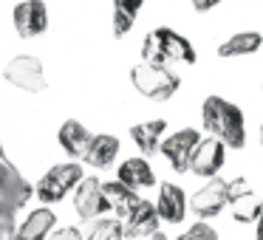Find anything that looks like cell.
Masks as SVG:
<instances>
[{
    "instance_id": "9",
    "label": "cell",
    "mask_w": 263,
    "mask_h": 240,
    "mask_svg": "<svg viewBox=\"0 0 263 240\" xmlns=\"http://www.w3.org/2000/svg\"><path fill=\"white\" fill-rule=\"evenodd\" d=\"M227 144L221 142V138L215 136H204L201 138V144L195 147L193 153V161H190V172L198 178H218V172L223 170V164H227Z\"/></svg>"
},
{
    "instance_id": "27",
    "label": "cell",
    "mask_w": 263,
    "mask_h": 240,
    "mask_svg": "<svg viewBox=\"0 0 263 240\" xmlns=\"http://www.w3.org/2000/svg\"><path fill=\"white\" fill-rule=\"evenodd\" d=\"M223 0H190V6H193V12H198V14H206V12H212V9H218Z\"/></svg>"
},
{
    "instance_id": "30",
    "label": "cell",
    "mask_w": 263,
    "mask_h": 240,
    "mask_svg": "<svg viewBox=\"0 0 263 240\" xmlns=\"http://www.w3.org/2000/svg\"><path fill=\"white\" fill-rule=\"evenodd\" d=\"M0 161H9V155H6V150H3V144H0Z\"/></svg>"
},
{
    "instance_id": "26",
    "label": "cell",
    "mask_w": 263,
    "mask_h": 240,
    "mask_svg": "<svg viewBox=\"0 0 263 240\" xmlns=\"http://www.w3.org/2000/svg\"><path fill=\"white\" fill-rule=\"evenodd\" d=\"M48 240H85V234L77 226H63V229H54Z\"/></svg>"
},
{
    "instance_id": "4",
    "label": "cell",
    "mask_w": 263,
    "mask_h": 240,
    "mask_svg": "<svg viewBox=\"0 0 263 240\" xmlns=\"http://www.w3.org/2000/svg\"><path fill=\"white\" fill-rule=\"evenodd\" d=\"M85 178V170H82L77 161H65V164H54L46 175L40 178V184L34 187L40 204H57L63 201L68 192H74L77 187Z\"/></svg>"
},
{
    "instance_id": "5",
    "label": "cell",
    "mask_w": 263,
    "mask_h": 240,
    "mask_svg": "<svg viewBox=\"0 0 263 240\" xmlns=\"http://www.w3.org/2000/svg\"><path fill=\"white\" fill-rule=\"evenodd\" d=\"M232 195H229V181L227 178H210L204 187H198L190 198V212L198 221H212L229 206Z\"/></svg>"
},
{
    "instance_id": "11",
    "label": "cell",
    "mask_w": 263,
    "mask_h": 240,
    "mask_svg": "<svg viewBox=\"0 0 263 240\" xmlns=\"http://www.w3.org/2000/svg\"><path fill=\"white\" fill-rule=\"evenodd\" d=\"M156 209H159V217L164 223H184L187 217V209H190V201H187V192H184L178 184L173 181H164L159 187V198H156Z\"/></svg>"
},
{
    "instance_id": "1",
    "label": "cell",
    "mask_w": 263,
    "mask_h": 240,
    "mask_svg": "<svg viewBox=\"0 0 263 240\" xmlns=\"http://www.w3.org/2000/svg\"><path fill=\"white\" fill-rule=\"evenodd\" d=\"M201 125L210 136L221 138L229 150L246 147V116L240 105L229 102L218 93H210L201 102Z\"/></svg>"
},
{
    "instance_id": "7",
    "label": "cell",
    "mask_w": 263,
    "mask_h": 240,
    "mask_svg": "<svg viewBox=\"0 0 263 240\" xmlns=\"http://www.w3.org/2000/svg\"><path fill=\"white\" fill-rule=\"evenodd\" d=\"M3 76H6L9 85L20 88V91H29V93H40L48 88L43 59L31 57V54H20V57L9 59V65L3 68Z\"/></svg>"
},
{
    "instance_id": "22",
    "label": "cell",
    "mask_w": 263,
    "mask_h": 240,
    "mask_svg": "<svg viewBox=\"0 0 263 240\" xmlns=\"http://www.w3.org/2000/svg\"><path fill=\"white\" fill-rule=\"evenodd\" d=\"M229 212H232L235 223L249 226V223H257V217L263 215V201L257 198L255 192H243V195L229 201Z\"/></svg>"
},
{
    "instance_id": "12",
    "label": "cell",
    "mask_w": 263,
    "mask_h": 240,
    "mask_svg": "<svg viewBox=\"0 0 263 240\" xmlns=\"http://www.w3.org/2000/svg\"><path fill=\"white\" fill-rule=\"evenodd\" d=\"M31 195H37V192L23 178V172H20L12 161H0V198L12 201L17 209H23L31 201Z\"/></svg>"
},
{
    "instance_id": "33",
    "label": "cell",
    "mask_w": 263,
    "mask_h": 240,
    "mask_svg": "<svg viewBox=\"0 0 263 240\" xmlns=\"http://www.w3.org/2000/svg\"><path fill=\"white\" fill-rule=\"evenodd\" d=\"M125 240H127V237H125Z\"/></svg>"
},
{
    "instance_id": "15",
    "label": "cell",
    "mask_w": 263,
    "mask_h": 240,
    "mask_svg": "<svg viewBox=\"0 0 263 240\" xmlns=\"http://www.w3.org/2000/svg\"><path fill=\"white\" fill-rule=\"evenodd\" d=\"M130 142L139 147L142 155H153L161 153V142H164V133H167V119H147V122H139V125H130Z\"/></svg>"
},
{
    "instance_id": "20",
    "label": "cell",
    "mask_w": 263,
    "mask_h": 240,
    "mask_svg": "<svg viewBox=\"0 0 263 240\" xmlns=\"http://www.w3.org/2000/svg\"><path fill=\"white\" fill-rule=\"evenodd\" d=\"M105 195H108V201H110V209L119 215V221L130 217V212L144 201L142 195L136 192V189L125 187L122 181H105Z\"/></svg>"
},
{
    "instance_id": "32",
    "label": "cell",
    "mask_w": 263,
    "mask_h": 240,
    "mask_svg": "<svg viewBox=\"0 0 263 240\" xmlns=\"http://www.w3.org/2000/svg\"><path fill=\"white\" fill-rule=\"evenodd\" d=\"M0 240H9V237H6V234H3V232H0Z\"/></svg>"
},
{
    "instance_id": "2",
    "label": "cell",
    "mask_w": 263,
    "mask_h": 240,
    "mask_svg": "<svg viewBox=\"0 0 263 240\" xmlns=\"http://www.w3.org/2000/svg\"><path fill=\"white\" fill-rule=\"evenodd\" d=\"M142 59L144 63H181V65H195L198 63V51H195L193 40L176 31L173 26H156L147 31L142 40Z\"/></svg>"
},
{
    "instance_id": "18",
    "label": "cell",
    "mask_w": 263,
    "mask_h": 240,
    "mask_svg": "<svg viewBox=\"0 0 263 240\" xmlns=\"http://www.w3.org/2000/svg\"><path fill=\"white\" fill-rule=\"evenodd\" d=\"M54 226H57V215H54V209L40 206V209H34L23 223H20L12 240H48L51 232H54Z\"/></svg>"
},
{
    "instance_id": "17",
    "label": "cell",
    "mask_w": 263,
    "mask_h": 240,
    "mask_svg": "<svg viewBox=\"0 0 263 240\" xmlns=\"http://www.w3.org/2000/svg\"><path fill=\"white\" fill-rule=\"evenodd\" d=\"M116 181H122L125 187L130 189H150L156 187V172L153 167H150L147 158H142V155H136V158H125L119 164V170H116Z\"/></svg>"
},
{
    "instance_id": "24",
    "label": "cell",
    "mask_w": 263,
    "mask_h": 240,
    "mask_svg": "<svg viewBox=\"0 0 263 240\" xmlns=\"http://www.w3.org/2000/svg\"><path fill=\"white\" fill-rule=\"evenodd\" d=\"M17 206L12 204V201L0 198V232L6 234L9 240L14 237V232H17Z\"/></svg>"
},
{
    "instance_id": "13",
    "label": "cell",
    "mask_w": 263,
    "mask_h": 240,
    "mask_svg": "<svg viewBox=\"0 0 263 240\" xmlns=\"http://www.w3.org/2000/svg\"><path fill=\"white\" fill-rule=\"evenodd\" d=\"M159 223H161V217H159L156 204L142 201L130 212V217H125V237L127 240H147L159 232Z\"/></svg>"
},
{
    "instance_id": "25",
    "label": "cell",
    "mask_w": 263,
    "mask_h": 240,
    "mask_svg": "<svg viewBox=\"0 0 263 240\" xmlns=\"http://www.w3.org/2000/svg\"><path fill=\"white\" fill-rule=\"evenodd\" d=\"M176 240H221V234H218V229L210 226L206 221H198V223H193L187 232L178 234Z\"/></svg>"
},
{
    "instance_id": "19",
    "label": "cell",
    "mask_w": 263,
    "mask_h": 240,
    "mask_svg": "<svg viewBox=\"0 0 263 240\" xmlns=\"http://www.w3.org/2000/svg\"><path fill=\"white\" fill-rule=\"evenodd\" d=\"M57 142H60V147H63L71 158H82V155L88 153V147H91V142H93V133L88 130L82 122L68 119V122H63V125H60Z\"/></svg>"
},
{
    "instance_id": "6",
    "label": "cell",
    "mask_w": 263,
    "mask_h": 240,
    "mask_svg": "<svg viewBox=\"0 0 263 240\" xmlns=\"http://www.w3.org/2000/svg\"><path fill=\"white\" fill-rule=\"evenodd\" d=\"M201 138L204 136H201L195 127H181V130L164 136V142H161V155H164V161L170 164V170L176 172V175L190 172V161H193V153L201 144Z\"/></svg>"
},
{
    "instance_id": "16",
    "label": "cell",
    "mask_w": 263,
    "mask_h": 240,
    "mask_svg": "<svg viewBox=\"0 0 263 240\" xmlns=\"http://www.w3.org/2000/svg\"><path fill=\"white\" fill-rule=\"evenodd\" d=\"M119 150H122L119 136H114V133H97L91 147H88V153L82 155V158H85V164L93 167V170H108V167H114V161L119 158Z\"/></svg>"
},
{
    "instance_id": "3",
    "label": "cell",
    "mask_w": 263,
    "mask_h": 240,
    "mask_svg": "<svg viewBox=\"0 0 263 240\" xmlns=\"http://www.w3.org/2000/svg\"><path fill=\"white\" fill-rule=\"evenodd\" d=\"M130 85L147 102H167L178 93L181 88V76L170 68V65L159 63H136L130 68Z\"/></svg>"
},
{
    "instance_id": "28",
    "label": "cell",
    "mask_w": 263,
    "mask_h": 240,
    "mask_svg": "<svg viewBox=\"0 0 263 240\" xmlns=\"http://www.w3.org/2000/svg\"><path fill=\"white\" fill-rule=\"evenodd\" d=\"M255 240H263V215L257 217V223H255Z\"/></svg>"
},
{
    "instance_id": "29",
    "label": "cell",
    "mask_w": 263,
    "mask_h": 240,
    "mask_svg": "<svg viewBox=\"0 0 263 240\" xmlns=\"http://www.w3.org/2000/svg\"><path fill=\"white\" fill-rule=\"evenodd\" d=\"M150 240H170V237H167L164 232H156V234H153V237H150Z\"/></svg>"
},
{
    "instance_id": "23",
    "label": "cell",
    "mask_w": 263,
    "mask_h": 240,
    "mask_svg": "<svg viewBox=\"0 0 263 240\" xmlns=\"http://www.w3.org/2000/svg\"><path fill=\"white\" fill-rule=\"evenodd\" d=\"M85 240H125V221L119 217H99V221H91L88 226Z\"/></svg>"
},
{
    "instance_id": "10",
    "label": "cell",
    "mask_w": 263,
    "mask_h": 240,
    "mask_svg": "<svg viewBox=\"0 0 263 240\" xmlns=\"http://www.w3.org/2000/svg\"><path fill=\"white\" fill-rule=\"evenodd\" d=\"M12 23L14 31H17L23 40H31V37H40L43 31L48 29V9L43 0H23L17 3L12 12Z\"/></svg>"
},
{
    "instance_id": "8",
    "label": "cell",
    "mask_w": 263,
    "mask_h": 240,
    "mask_svg": "<svg viewBox=\"0 0 263 240\" xmlns=\"http://www.w3.org/2000/svg\"><path fill=\"white\" fill-rule=\"evenodd\" d=\"M110 209V201L105 195V181L97 175H85L82 184L74 189V212L82 221H99Z\"/></svg>"
},
{
    "instance_id": "31",
    "label": "cell",
    "mask_w": 263,
    "mask_h": 240,
    "mask_svg": "<svg viewBox=\"0 0 263 240\" xmlns=\"http://www.w3.org/2000/svg\"><path fill=\"white\" fill-rule=\"evenodd\" d=\"M257 138H260V144H263V125H260V133H257Z\"/></svg>"
},
{
    "instance_id": "21",
    "label": "cell",
    "mask_w": 263,
    "mask_h": 240,
    "mask_svg": "<svg viewBox=\"0 0 263 240\" xmlns=\"http://www.w3.org/2000/svg\"><path fill=\"white\" fill-rule=\"evenodd\" d=\"M144 9V0H114V17H110V29H114V37L122 40L133 31L136 26L139 12Z\"/></svg>"
},
{
    "instance_id": "14",
    "label": "cell",
    "mask_w": 263,
    "mask_h": 240,
    "mask_svg": "<svg viewBox=\"0 0 263 240\" xmlns=\"http://www.w3.org/2000/svg\"><path fill=\"white\" fill-rule=\"evenodd\" d=\"M263 48V34L257 29H243L229 34L227 40L218 46V57L221 59H240V57H252Z\"/></svg>"
}]
</instances>
